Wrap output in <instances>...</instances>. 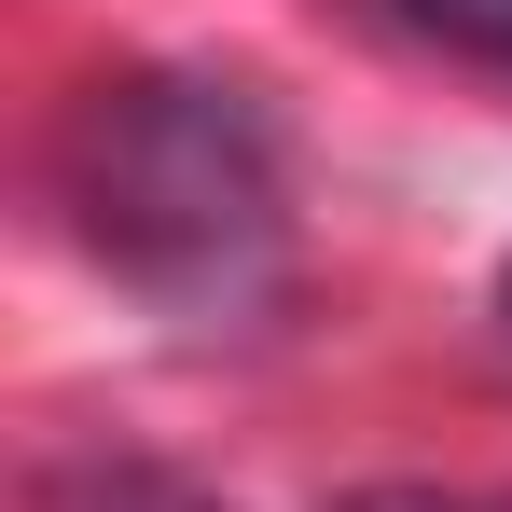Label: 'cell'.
Returning <instances> with one entry per match:
<instances>
[{
    "instance_id": "cell-1",
    "label": "cell",
    "mask_w": 512,
    "mask_h": 512,
    "mask_svg": "<svg viewBox=\"0 0 512 512\" xmlns=\"http://www.w3.org/2000/svg\"><path fill=\"white\" fill-rule=\"evenodd\" d=\"M56 208L125 291L180 319H236L291 263V167L250 84L208 70H111L56 125Z\"/></svg>"
},
{
    "instance_id": "cell-2",
    "label": "cell",
    "mask_w": 512,
    "mask_h": 512,
    "mask_svg": "<svg viewBox=\"0 0 512 512\" xmlns=\"http://www.w3.org/2000/svg\"><path fill=\"white\" fill-rule=\"evenodd\" d=\"M42 512H236V499H208L180 471H139V457H84V471L42 485Z\"/></svg>"
},
{
    "instance_id": "cell-3",
    "label": "cell",
    "mask_w": 512,
    "mask_h": 512,
    "mask_svg": "<svg viewBox=\"0 0 512 512\" xmlns=\"http://www.w3.org/2000/svg\"><path fill=\"white\" fill-rule=\"evenodd\" d=\"M402 42H429V56H457V70H499L512 84V0H374Z\"/></svg>"
},
{
    "instance_id": "cell-4",
    "label": "cell",
    "mask_w": 512,
    "mask_h": 512,
    "mask_svg": "<svg viewBox=\"0 0 512 512\" xmlns=\"http://www.w3.org/2000/svg\"><path fill=\"white\" fill-rule=\"evenodd\" d=\"M346 512H512V499H471V485H360Z\"/></svg>"
},
{
    "instance_id": "cell-5",
    "label": "cell",
    "mask_w": 512,
    "mask_h": 512,
    "mask_svg": "<svg viewBox=\"0 0 512 512\" xmlns=\"http://www.w3.org/2000/svg\"><path fill=\"white\" fill-rule=\"evenodd\" d=\"M499 319H512V277H499Z\"/></svg>"
}]
</instances>
